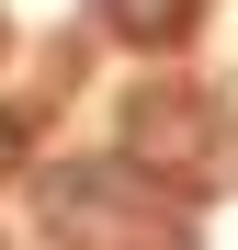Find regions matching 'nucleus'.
I'll list each match as a JSON object with an SVG mask.
<instances>
[{"label": "nucleus", "mask_w": 238, "mask_h": 250, "mask_svg": "<svg viewBox=\"0 0 238 250\" xmlns=\"http://www.w3.org/2000/svg\"><path fill=\"white\" fill-rule=\"evenodd\" d=\"M46 228L79 250H136L147 205H136V159H79V171H46Z\"/></svg>", "instance_id": "obj_1"}, {"label": "nucleus", "mask_w": 238, "mask_h": 250, "mask_svg": "<svg viewBox=\"0 0 238 250\" xmlns=\"http://www.w3.org/2000/svg\"><path fill=\"white\" fill-rule=\"evenodd\" d=\"M170 250H193V239H170Z\"/></svg>", "instance_id": "obj_5"}, {"label": "nucleus", "mask_w": 238, "mask_h": 250, "mask_svg": "<svg viewBox=\"0 0 238 250\" xmlns=\"http://www.w3.org/2000/svg\"><path fill=\"white\" fill-rule=\"evenodd\" d=\"M23 159H34V125H23L12 103H0V182H12V171H23Z\"/></svg>", "instance_id": "obj_4"}, {"label": "nucleus", "mask_w": 238, "mask_h": 250, "mask_svg": "<svg viewBox=\"0 0 238 250\" xmlns=\"http://www.w3.org/2000/svg\"><path fill=\"white\" fill-rule=\"evenodd\" d=\"M193 12H204V0H102V34L136 46V57H170L182 34H193Z\"/></svg>", "instance_id": "obj_3"}, {"label": "nucleus", "mask_w": 238, "mask_h": 250, "mask_svg": "<svg viewBox=\"0 0 238 250\" xmlns=\"http://www.w3.org/2000/svg\"><path fill=\"white\" fill-rule=\"evenodd\" d=\"M125 159H136V171H159V159H170V171H204V159H216V114L193 91H147L125 114Z\"/></svg>", "instance_id": "obj_2"}]
</instances>
